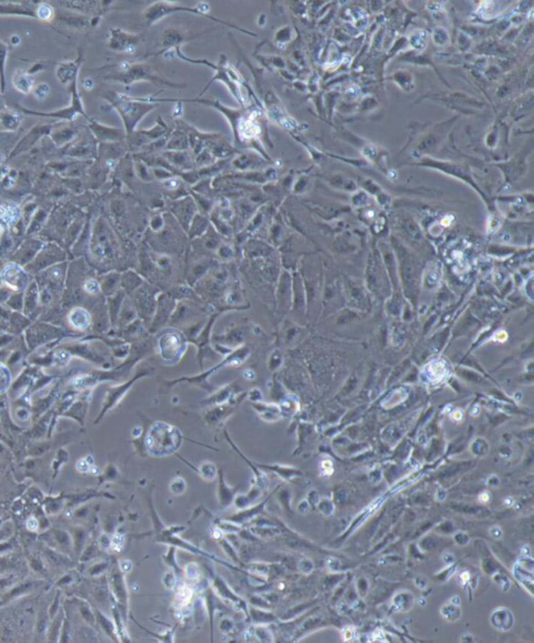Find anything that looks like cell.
<instances>
[{
  "instance_id": "cell-10",
  "label": "cell",
  "mask_w": 534,
  "mask_h": 643,
  "mask_svg": "<svg viewBox=\"0 0 534 643\" xmlns=\"http://www.w3.org/2000/svg\"><path fill=\"white\" fill-rule=\"evenodd\" d=\"M153 371H154V368H151V367H146V368H143L141 370H139L135 374V376L130 380V381L123 384L122 386L114 388L113 390H111L108 393V395H106L105 401L103 402L102 411H101V413H100L96 423L99 421V419H101L103 417V415L109 411V409H111L112 407H114L116 404H118V402L123 398V396L127 393V391L132 388V386L137 381V380H139L140 378H142V377L151 375Z\"/></svg>"
},
{
  "instance_id": "cell-53",
  "label": "cell",
  "mask_w": 534,
  "mask_h": 643,
  "mask_svg": "<svg viewBox=\"0 0 534 643\" xmlns=\"http://www.w3.org/2000/svg\"><path fill=\"white\" fill-rule=\"evenodd\" d=\"M218 254L223 258H230L234 255V251L230 246H220L218 250Z\"/></svg>"
},
{
  "instance_id": "cell-15",
  "label": "cell",
  "mask_w": 534,
  "mask_h": 643,
  "mask_svg": "<svg viewBox=\"0 0 534 643\" xmlns=\"http://www.w3.org/2000/svg\"><path fill=\"white\" fill-rule=\"evenodd\" d=\"M162 157L179 171H188L194 169V157L189 151H165Z\"/></svg>"
},
{
  "instance_id": "cell-49",
  "label": "cell",
  "mask_w": 534,
  "mask_h": 643,
  "mask_svg": "<svg viewBox=\"0 0 534 643\" xmlns=\"http://www.w3.org/2000/svg\"><path fill=\"white\" fill-rule=\"evenodd\" d=\"M14 548H15V544L12 540L0 542V555L10 553L12 550H14Z\"/></svg>"
},
{
  "instance_id": "cell-7",
  "label": "cell",
  "mask_w": 534,
  "mask_h": 643,
  "mask_svg": "<svg viewBox=\"0 0 534 643\" xmlns=\"http://www.w3.org/2000/svg\"><path fill=\"white\" fill-rule=\"evenodd\" d=\"M133 294V303L140 315V319H142L143 323H148L151 326L156 311L157 298L160 294V290H158L157 287L144 282Z\"/></svg>"
},
{
  "instance_id": "cell-30",
  "label": "cell",
  "mask_w": 534,
  "mask_h": 643,
  "mask_svg": "<svg viewBox=\"0 0 534 643\" xmlns=\"http://www.w3.org/2000/svg\"><path fill=\"white\" fill-rule=\"evenodd\" d=\"M135 161H134V171L136 173L137 177L146 183L153 182L155 180V177L153 174V170L152 168L144 163L142 160H140L137 157H134Z\"/></svg>"
},
{
  "instance_id": "cell-24",
  "label": "cell",
  "mask_w": 534,
  "mask_h": 643,
  "mask_svg": "<svg viewBox=\"0 0 534 643\" xmlns=\"http://www.w3.org/2000/svg\"><path fill=\"white\" fill-rule=\"evenodd\" d=\"M143 283L144 280L141 278V276L133 271H127L126 273L121 275L120 285L124 291H127L130 294H133Z\"/></svg>"
},
{
  "instance_id": "cell-39",
  "label": "cell",
  "mask_w": 534,
  "mask_h": 643,
  "mask_svg": "<svg viewBox=\"0 0 534 643\" xmlns=\"http://www.w3.org/2000/svg\"><path fill=\"white\" fill-rule=\"evenodd\" d=\"M64 498H52L47 499L44 505V511L47 515H55L64 508Z\"/></svg>"
},
{
  "instance_id": "cell-36",
  "label": "cell",
  "mask_w": 534,
  "mask_h": 643,
  "mask_svg": "<svg viewBox=\"0 0 534 643\" xmlns=\"http://www.w3.org/2000/svg\"><path fill=\"white\" fill-rule=\"evenodd\" d=\"M120 280H121L120 274L114 273V274L108 275L102 283L103 292H105L106 295L114 294V292L117 290V287L120 285Z\"/></svg>"
},
{
  "instance_id": "cell-38",
  "label": "cell",
  "mask_w": 534,
  "mask_h": 643,
  "mask_svg": "<svg viewBox=\"0 0 534 643\" xmlns=\"http://www.w3.org/2000/svg\"><path fill=\"white\" fill-rule=\"evenodd\" d=\"M192 594H193L192 590L188 586H186V585H182V586H180L176 595L177 606L180 608L186 607L190 602L192 598Z\"/></svg>"
},
{
  "instance_id": "cell-12",
  "label": "cell",
  "mask_w": 534,
  "mask_h": 643,
  "mask_svg": "<svg viewBox=\"0 0 534 643\" xmlns=\"http://www.w3.org/2000/svg\"><path fill=\"white\" fill-rule=\"evenodd\" d=\"M141 40V36L138 34H132L124 32L120 28L112 29L109 46L117 51L125 53H135L137 46Z\"/></svg>"
},
{
  "instance_id": "cell-43",
  "label": "cell",
  "mask_w": 534,
  "mask_h": 643,
  "mask_svg": "<svg viewBox=\"0 0 534 643\" xmlns=\"http://www.w3.org/2000/svg\"><path fill=\"white\" fill-rule=\"evenodd\" d=\"M13 531H14V526L12 522L8 521L7 523H5L2 528H0V542L9 540L13 535Z\"/></svg>"
},
{
  "instance_id": "cell-55",
  "label": "cell",
  "mask_w": 534,
  "mask_h": 643,
  "mask_svg": "<svg viewBox=\"0 0 534 643\" xmlns=\"http://www.w3.org/2000/svg\"><path fill=\"white\" fill-rule=\"evenodd\" d=\"M74 579V575L72 573H67L65 574L59 581H58V586H69V585L73 581Z\"/></svg>"
},
{
  "instance_id": "cell-5",
  "label": "cell",
  "mask_w": 534,
  "mask_h": 643,
  "mask_svg": "<svg viewBox=\"0 0 534 643\" xmlns=\"http://www.w3.org/2000/svg\"><path fill=\"white\" fill-rule=\"evenodd\" d=\"M114 78H116V81L123 83V84H127L131 85L133 83L136 82H141V81H147V82H153L156 84H162L164 86L167 87H173V88H181V87H185V85H181V84H176L174 82H169L168 79L160 76L156 70L144 63H126L124 64L119 72L114 76Z\"/></svg>"
},
{
  "instance_id": "cell-45",
  "label": "cell",
  "mask_w": 534,
  "mask_h": 643,
  "mask_svg": "<svg viewBox=\"0 0 534 643\" xmlns=\"http://www.w3.org/2000/svg\"><path fill=\"white\" fill-rule=\"evenodd\" d=\"M83 289H85L90 295H96L100 291V285L96 280L90 279V280H87L85 284H83Z\"/></svg>"
},
{
  "instance_id": "cell-17",
  "label": "cell",
  "mask_w": 534,
  "mask_h": 643,
  "mask_svg": "<svg viewBox=\"0 0 534 643\" xmlns=\"http://www.w3.org/2000/svg\"><path fill=\"white\" fill-rule=\"evenodd\" d=\"M48 538L51 542L48 543V547L58 548L59 551H63L66 554L73 548V542L71 536L63 530H51L48 534Z\"/></svg>"
},
{
  "instance_id": "cell-9",
  "label": "cell",
  "mask_w": 534,
  "mask_h": 643,
  "mask_svg": "<svg viewBox=\"0 0 534 643\" xmlns=\"http://www.w3.org/2000/svg\"><path fill=\"white\" fill-rule=\"evenodd\" d=\"M176 301L173 296L166 294V292H160L157 298V307L149 326V331L155 333L159 331L166 323L170 319V316L176 307Z\"/></svg>"
},
{
  "instance_id": "cell-29",
  "label": "cell",
  "mask_w": 534,
  "mask_h": 643,
  "mask_svg": "<svg viewBox=\"0 0 534 643\" xmlns=\"http://www.w3.org/2000/svg\"><path fill=\"white\" fill-rule=\"evenodd\" d=\"M266 503H267V500H264L263 503H261L260 505H258V506H256V507H252V508H250V509H248V510H244V511H242V512L238 513L237 515H234V516L230 517V518L228 519V521H231V522H233V523H235V524H238V523H244L245 521H247V520H249V519H251V518H254V517H255V516H257L258 514L262 513V511H263V509H264V507H265V504H266Z\"/></svg>"
},
{
  "instance_id": "cell-50",
  "label": "cell",
  "mask_w": 534,
  "mask_h": 643,
  "mask_svg": "<svg viewBox=\"0 0 534 643\" xmlns=\"http://www.w3.org/2000/svg\"><path fill=\"white\" fill-rule=\"evenodd\" d=\"M26 530L30 532H36L39 529V521L35 518V517H31L29 518V520L26 521Z\"/></svg>"
},
{
  "instance_id": "cell-26",
  "label": "cell",
  "mask_w": 534,
  "mask_h": 643,
  "mask_svg": "<svg viewBox=\"0 0 534 643\" xmlns=\"http://www.w3.org/2000/svg\"><path fill=\"white\" fill-rule=\"evenodd\" d=\"M118 317H119V320H120V324L122 326L130 325L132 322H134L136 318H138V312H137V309H136L133 301H131L129 299H124Z\"/></svg>"
},
{
  "instance_id": "cell-32",
  "label": "cell",
  "mask_w": 534,
  "mask_h": 643,
  "mask_svg": "<svg viewBox=\"0 0 534 643\" xmlns=\"http://www.w3.org/2000/svg\"><path fill=\"white\" fill-rule=\"evenodd\" d=\"M95 618L96 621L99 624V626L101 627V629L106 633V635H109L112 639L116 640L117 639V631H116V627L114 625V622H112L106 616H104L101 612H99L98 610L95 611Z\"/></svg>"
},
{
  "instance_id": "cell-25",
  "label": "cell",
  "mask_w": 534,
  "mask_h": 643,
  "mask_svg": "<svg viewBox=\"0 0 534 643\" xmlns=\"http://www.w3.org/2000/svg\"><path fill=\"white\" fill-rule=\"evenodd\" d=\"M95 132L100 139L105 140V141H112V142L121 141L126 136L125 132H122L120 129L109 128V127H103L99 125L95 127Z\"/></svg>"
},
{
  "instance_id": "cell-33",
  "label": "cell",
  "mask_w": 534,
  "mask_h": 643,
  "mask_svg": "<svg viewBox=\"0 0 534 643\" xmlns=\"http://www.w3.org/2000/svg\"><path fill=\"white\" fill-rule=\"evenodd\" d=\"M71 323L73 324L74 327L78 328V329H83L89 326L90 324V316L88 314V312L83 309H74L71 312Z\"/></svg>"
},
{
  "instance_id": "cell-14",
  "label": "cell",
  "mask_w": 534,
  "mask_h": 643,
  "mask_svg": "<svg viewBox=\"0 0 534 643\" xmlns=\"http://www.w3.org/2000/svg\"><path fill=\"white\" fill-rule=\"evenodd\" d=\"M265 162L266 159L260 154L239 152V154H237V156L232 160V166L240 172L255 171L256 169L262 167Z\"/></svg>"
},
{
  "instance_id": "cell-31",
  "label": "cell",
  "mask_w": 534,
  "mask_h": 643,
  "mask_svg": "<svg viewBox=\"0 0 534 643\" xmlns=\"http://www.w3.org/2000/svg\"><path fill=\"white\" fill-rule=\"evenodd\" d=\"M124 299H125V291L123 289L118 290L116 292V295L113 298L110 299V315H111L112 323L113 324L116 323Z\"/></svg>"
},
{
  "instance_id": "cell-1",
  "label": "cell",
  "mask_w": 534,
  "mask_h": 643,
  "mask_svg": "<svg viewBox=\"0 0 534 643\" xmlns=\"http://www.w3.org/2000/svg\"><path fill=\"white\" fill-rule=\"evenodd\" d=\"M175 13H190V14H194V15H200V16H204L207 17L209 19L215 20L219 23H222L224 25H228L232 28L235 29H239L240 32L249 35V36H257L254 33H250L249 31H245V29H242L240 27H237L231 23H228L226 21H221L217 18H215L214 16L210 15V6L207 3H201L198 7H193V8H188V7H182L180 5H177L175 3H169V2H157L152 4L143 13V19L146 23L147 26H152L154 24H156L157 22H159L160 20H162L163 18L169 16L172 14Z\"/></svg>"
},
{
  "instance_id": "cell-20",
  "label": "cell",
  "mask_w": 534,
  "mask_h": 643,
  "mask_svg": "<svg viewBox=\"0 0 534 643\" xmlns=\"http://www.w3.org/2000/svg\"><path fill=\"white\" fill-rule=\"evenodd\" d=\"M235 390L236 388L234 387V385H228L226 387L219 389L210 398L204 400L202 404H206V406H215V405L226 403L227 401H229L231 398L235 396Z\"/></svg>"
},
{
  "instance_id": "cell-18",
  "label": "cell",
  "mask_w": 534,
  "mask_h": 643,
  "mask_svg": "<svg viewBox=\"0 0 534 643\" xmlns=\"http://www.w3.org/2000/svg\"><path fill=\"white\" fill-rule=\"evenodd\" d=\"M189 40L187 36H185L180 29L170 27L167 28L162 35V52L163 50H167L170 48H178L182 43Z\"/></svg>"
},
{
  "instance_id": "cell-21",
  "label": "cell",
  "mask_w": 534,
  "mask_h": 643,
  "mask_svg": "<svg viewBox=\"0 0 534 643\" xmlns=\"http://www.w3.org/2000/svg\"><path fill=\"white\" fill-rule=\"evenodd\" d=\"M252 407L256 409L258 415L266 422H275L281 417L280 407L275 404H266V403H258L255 402Z\"/></svg>"
},
{
  "instance_id": "cell-40",
  "label": "cell",
  "mask_w": 534,
  "mask_h": 643,
  "mask_svg": "<svg viewBox=\"0 0 534 643\" xmlns=\"http://www.w3.org/2000/svg\"><path fill=\"white\" fill-rule=\"evenodd\" d=\"M68 459H69V454H68L67 451H65L64 449H61L60 451H58L57 455H55V457H54V459L52 461V469H53V472H54L53 477L57 476L58 472L61 469V467L64 464H66L68 461Z\"/></svg>"
},
{
  "instance_id": "cell-23",
  "label": "cell",
  "mask_w": 534,
  "mask_h": 643,
  "mask_svg": "<svg viewBox=\"0 0 534 643\" xmlns=\"http://www.w3.org/2000/svg\"><path fill=\"white\" fill-rule=\"evenodd\" d=\"M23 562L20 557L15 554L0 555V576L12 573L14 570L21 568Z\"/></svg>"
},
{
  "instance_id": "cell-41",
  "label": "cell",
  "mask_w": 534,
  "mask_h": 643,
  "mask_svg": "<svg viewBox=\"0 0 534 643\" xmlns=\"http://www.w3.org/2000/svg\"><path fill=\"white\" fill-rule=\"evenodd\" d=\"M29 565L33 571L37 573H46V566L42 559L38 555H32L29 560Z\"/></svg>"
},
{
  "instance_id": "cell-44",
  "label": "cell",
  "mask_w": 534,
  "mask_h": 643,
  "mask_svg": "<svg viewBox=\"0 0 534 643\" xmlns=\"http://www.w3.org/2000/svg\"><path fill=\"white\" fill-rule=\"evenodd\" d=\"M185 490H186V483L181 477L174 479V481L170 484V492H173L176 495L184 493Z\"/></svg>"
},
{
  "instance_id": "cell-47",
  "label": "cell",
  "mask_w": 534,
  "mask_h": 643,
  "mask_svg": "<svg viewBox=\"0 0 534 643\" xmlns=\"http://www.w3.org/2000/svg\"><path fill=\"white\" fill-rule=\"evenodd\" d=\"M151 228L153 229V231L155 232H159L164 228V218L163 215L161 214H157L155 215L152 220H151Z\"/></svg>"
},
{
  "instance_id": "cell-51",
  "label": "cell",
  "mask_w": 534,
  "mask_h": 643,
  "mask_svg": "<svg viewBox=\"0 0 534 643\" xmlns=\"http://www.w3.org/2000/svg\"><path fill=\"white\" fill-rule=\"evenodd\" d=\"M48 91H49V89H48V86H47L46 84H41V85H39V86L36 88L35 94H36V96H37L38 98H44V97L47 95Z\"/></svg>"
},
{
  "instance_id": "cell-22",
  "label": "cell",
  "mask_w": 534,
  "mask_h": 643,
  "mask_svg": "<svg viewBox=\"0 0 534 643\" xmlns=\"http://www.w3.org/2000/svg\"><path fill=\"white\" fill-rule=\"evenodd\" d=\"M235 489H231L223 478V473L219 470V486H218V498L219 503L223 508L229 507L235 498Z\"/></svg>"
},
{
  "instance_id": "cell-4",
  "label": "cell",
  "mask_w": 534,
  "mask_h": 643,
  "mask_svg": "<svg viewBox=\"0 0 534 643\" xmlns=\"http://www.w3.org/2000/svg\"><path fill=\"white\" fill-rule=\"evenodd\" d=\"M250 354V350L249 348L246 347H242L239 350H236L234 353H232L231 355H229L227 358H224L220 364H218L217 366H215L214 368L210 369L209 371L202 373L199 376H193V377H183V378H179V379H175L173 381H161L162 386H164L165 388L169 389L170 387L175 386L178 383H189V384H193L198 387H201L202 389L208 391V392H213L214 391V387H212L211 385H209L208 383V378L209 376H211L212 374L216 373L217 370L223 368V367H228V366H240L242 365L249 356Z\"/></svg>"
},
{
  "instance_id": "cell-8",
  "label": "cell",
  "mask_w": 534,
  "mask_h": 643,
  "mask_svg": "<svg viewBox=\"0 0 534 643\" xmlns=\"http://www.w3.org/2000/svg\"><path fill=\"white\" fill-rule=\"evenodd\" d=\"M168 133V126L158 117L156 125L147 130H135L127 137V146L131 151H141L144 146L157 141Z\"/></svg>"
},
{
  "instance_id": "cell-27",
  "label": "cell",
  "mask_w": 534,
  "mask_h": 643,
  "mask_svg": "<svg viewBox=\"0 0 534 643\" xmlns=\"http://www.w3.org/2000/svg\"><path fill=\"white\" fill-rule=\"evenodd\" d=\"M213 580H214V587L216 588V590L218 591V593H219V594H220L223 598H227L228 600H230V601H232V602H238V605H242V606L246 607V606H245V604H244V601H243L241 598H239V596H237V595H236V594H235V593H234V592H233V591H232V590L228 587V585H227L226 582H224V580H223L222 578H220L219 576H216Z\"/></svg>"
},
{
  "instance_id": "cell-52",
  "label": "cell",
  "mask_w": 534,
  "mask_h": 643,
  "mask_svg": "<svg viewBox=\"0 0 534 643\" xmlns=\"http://www.w3.org/2000/svg\"><path fill=\"white\" fill-rule=\"evenodd\" d=\"M199 572H200V571H199V569H198V566H196V565H195V564H193V563H192V564H190L189 566H187V568H186V574H187V576H188L190 579H194V578L198 577Z\"/></svg>"
},
{
  "instance_id": "cell-13",
  "label": "cell",
  "mask_w": 534,
  "mask_h": 643,
  "mask_svg": "<svg viewBox=\"0 0 534 643\" xmlns=\"http://www.w3.org/2000/svg\"><path fill=\"white\" fill-rule=\"evenodd\" d=\"M110 586L112 593L114 594L116 600L123 608V615L126 616L127 611V602H129V593L126 584L120 568H113L110 574Z\"/></svg>"
},
{
  "instance_id": "cell-2",
  "label": "cell",
  "mask_w": 534,
  "mask_h": 643,
  "mask_svg": "<svg viewBox=\"0 0 534 643\" xmlns=\"http://www.w3.org/2000/svg\"><path fill=\"white\" fill-rule=\"evenodd\" d=\"M183 441L181 431L164 422L155 423L147 432L145 446L156 456H165L176 452Z\"/></svg>"
},
{
  "instance_id": "cell-57",
  "label": "cell",
  "mask_w": 534,
  "mask_h": 643,
  "mask_svg": "<svg viewBox=\"0 0 534 643\" xmlns=\"http://www.w3.org/2000/svg\"><path fill=\"white\" fill-rule=\"evenodd\" d=\"M488 499H489V497H488V495H487L486 493H482V494L479 496V500H480V501H482V503H486Z\"/></svg>"
},
{
  "instance_id": "cell-11",
  "label": "cell",
  "mask_w": 534,
  "mask_h": 643,
  "mask_svg": "<svg viewBox=\"0 0 534 643\" xmlns=\"http://www.w3.org/2000/svg\"><path fill=\"white\" fill-rule=\"evenodd\" d=\"M172 212L178 219L183 230L187 233L193 217L198 213V207H196L193 197L191 195H186L173 203Z\"/></svg>"
},
{
  "instance_id": "cell-16",
  "label": "cell",
  "mask_w": 534,
  "mask_h": 643,
  "mask_svg": "<svg viewBox=\"0 0 534 643\" xmlns=\"http://www.w3.org/2000/svg\"><path fill=\"white\" fill-rule=\"evenodd\" d=\"M189 148V136L183 127L180 126L179 129H176L169 133V137H168V141L165 146L166 151H188Z\"/></svg>"
},
{
  "instance_id": "cell-6",
  "label": "cell",
  "mask_w": 534,
  "mask_h": 643,
  "mask_svg": "<svg viewBox=\"0 0 534 643\" xmlns=\"http://www.w3.org/2000/svg\"><path fill=\"white\" fill-rule=\"evenodd\" d=\"M186 336L177 330H167L158 339L161 358L167 364H177L186 350Z\"/></svg>"
},
{
  "instance_id": "cell-19",
  "label": "cell",
  "mask_w": 534,
  "mask_h": 643,
  "mask_svg": "<svg viewBox=\"0 0 534 643\" xmlns=\"http://www.w3.org/2000/svg\"><path fill=\"white\" fill-rule=\"evenodd\" d=\"M210 227V222L209 218L205 215L202 214L200 212H198L195 214V216L193 217L189 229H188V237L189 239H194V238H199L202 237L204 234L207 232V230Z\"/></svg>"
},
{
  "instance_id": "cell-28",
  "label": "cell",
  "mask_w": 534,
  "mask_h": 643,
  "mask_svg": "<svg viewBox=\"0 0 534 643\" xmlns=\"http://www.w3.org/2000/svg\"><path fill=\"white\" fill-rule=\"evenodd\" d=\"M35 586H36V582H35V581H33V580H27V581H24V582H20V584H18L17 586H15L14 588H12V589H11V590H10V591H9V592L5 595V596H4L3 600L0 601V605L7 604L8 601L12 600L13 598H16L17 596H20V595H22V594H24V593H26V592L31 591L32 589H34V588H35Z\"/></svg>"
},
{
  "instance_id": "cell-34",
  "label": "cell",
  "mask_w": 534,
  "mask_h": 643,
  "mask_svg": "<svg viewBox=\"0 0 534 643\" xmlns=\"http://www.w3.org/2000/svg\"><path fill=\"white\" fill-rule=\"evenodd\" d=\"M71 531H72L71 538L73 542V549L77 554H80V552L83 550V546H85L87 533L81 528H73Z\"/></svg>"
},
{
  "instance_id": "cell-46",
  "label": "cell",
  "mask_w": 534,
  "mask_h": 643,
  "mask_svg": "<svg viewBox=\"0 0 534 643\" xmlns=\"http://www.w3.org/2000/svg\"><path fill=\"white\" fill-rule=\"evenodd\" d=\"M37 14H38V16H39V18H40V19L47 21V20H49V19L52 17V9H51V7H49V6H46V5H41V6L38 8Z\"/></svg>"
},
{
  "instance_id": "cell-56",
  "label": "cell",
  "mask_w": 534,
  "mask_h": 643,
  "mask_svg": "<svg viewBox=\"0 0 534 643\" xmlns=\"http://www.w3.org/2000/svg\"><path fill=\"white\" fill-rule=\"evenodd\" d=\"M111 544H112V540L108 537V535L103 534V535L100 536V538H99V545H100V547L106 549V548L111 547Z\"/></svg>"
},
{
  "instance_id": "cell-35",
  "label": "cell",
  "mask_w": 534,
  "mask_h": 643,
  "mask_svg": "<svg viewBox=\"0 0 534 643\" xmlns=\"http://www.w3.org/2000/svg\"><path fill=\"white\" fill-rule=\"evenodd\" d=\"M77 608H78V612L80 614V616L82 617V619L85 620L86 622H88L89 625H94L96 621L95 618V612H93L91 606L86 601L82 599H78L77 600Z\"/></svg>"
},
{
  "instance_id": "cell-42",
  "label": "cell",
  "mask_w": 534,
  "mask_h": 643,
  "mask_svg": "<svg viewBox=\"0 0 534 643\" xmlns=\"http://www.w3.org/2000/svg\"><path fill=\"white\" fill-rule=\"evenodd\" d=\"M199 471L202 474L203 478H205L208 481L212 480L213 477L215 476V473H216L215 467H214V465L212 463H204L202 465V467L200 468Z\"/></svg>"
},
{
  "instance_id": "cell-37",
  "label": "cell",
  "mask_w": 534,
  "mask_h": 643,
  "mask_svg": "<svg viewBox=\"0 0 534 643\" xmlns=\"http://www.w3.org/2000/svg\"><path fill=\"white\" fill-rule=\"evenodd\" d=\"M14 85L16 87V89L22 91V92H29L32 89V85L33 82L31 79V77L27 75L24 72H18L16 73V76L14 77Z\"/></svg>"
},
{
  "instance_id": "cell-48",
  "label": "cell",
  "mask_w": 534,
  "mask_h": 643,
  "mask_svg": "<svg viewBox=\"0 0 534 643\" xmlns=\"http://www.w3.org/2000/svg\"><path fill=\"white\" fill-rule=\"evenodd\" d=\"M106 567H108L106 563H98V564H95V565L91 566L89 568L88 572H89V574L91 576H97V575L101 574L106 569Z\"/></svg>"
},
{
  "instance_id": "cell-3",
  "label": "cell",
  "mask_w": 534,
  "mask_h": 643,
  "mask_svg": "<svg viewBox=\"0 0 534 643\" xmlns=\"http://www.w3.org/2000/svg\"><path fill=\"white\" fill-rule=\"evenodd\" d=\"M160 104L147 103L137 99L135 96H126L122 94H116L113 106L120 114L124 124L126 136L131 135L137 125L149 112L159 107Z\"/></svg>"
},
{
  "instance_id": "cell-54",
  "label": "cell",
  "mask_w": 534,
  "mask_h": 643,
  "mask_svg": "<svg viewBox=\"0 0 534 643\" xmlns=\"http://www.w3.org/2000/svg\"><path fill=\"white\" fill-rule=\"evenodd\" d=\"M90 465H91V464H89V463L87 461V459H83V458H81V459H79V460L77 461V464H76V470H77L78 472H80V473L87 472V471H89V469H90Z\"/></svg>"
}]
</instances>
